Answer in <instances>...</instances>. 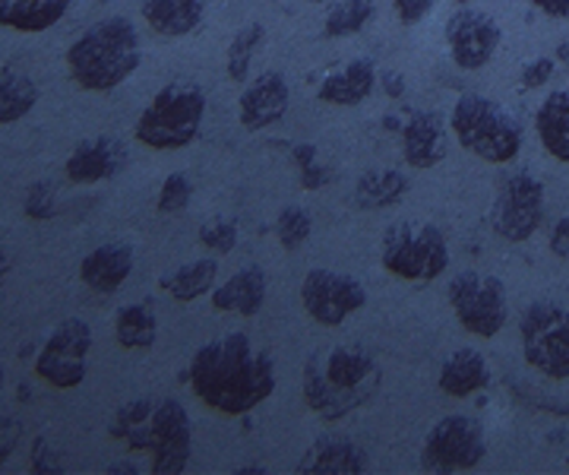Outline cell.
<instances>
[{"label": "cell", "instance_id": "cell-1", "mask_svg": "<svg viewBox=\"0 0 569 475\" xmlns=\"http://www.w3.org/2000/svg\"><path fill=\"white\" fill-rule=\"evenodd\" d=\"M190 387L216 413H253L276 393V358L257 349L247 333H224L193 352Z\"/></svg>", "mask_w": 569, "mask_h": 475}, {"label": "cell", "instance_id": "cell-2", "mask_svg": "<svg viewBox=\"0 0 569 475\" xmlns=\"http://www.w3.org/2000/svg\"><path fill=\"white\" fill-rule=\"evenodd\" d=\"M383 384L380 362L355 346L313 352L305 365V403L323 422H339L367 406Z\"/></svg>", "mask_w": 569, "mask_h": 475}, {"label": "cell", "instance_id": "cell-3", "mask_svg": "<svg viewBox=\"0 0 569 475\" xmlns=\"http://www.w3.org/2000/svg\"><path fill=\"white\" fill-rule=\"evenodd\" d=\"M142 63L140 32L127 17H108L67 48V73L86 92H111Z\"/></svg>", "mask_w": 569, "mask_h": 475}, {"label": "cell", "instance_id": "cell-4", "mask_svg": "<svg viewBox=\"0 0 569 475\" xmlns=\"http://www.w3.org/2000/svg\"><path fill=\"white\" fill-rule=\"evenodd\" d=\"M449 127L466 152L485 159L490 166H507L522 149L519 121L503 105L493 102L488 96H478V92H468L456 102L452 115H449Z\"/></svg>", "mask_w": 569, "mask_h": 475}, {"label": "cell", "instance_id": "cell-5", "mask_svg": "<svg viewBox=\"0 0 569 475\" xmlns=\"http://www.w3.org/2000/svg\"><path fill=\"white\" fill-rule=\"evenodd\" d=\"M206 118V92L200 83L178 80L162 86L156 99L146 105V111L137 121V140L149 149L171 152L183 149L200 137Z\"/></svg>", "mask_w": 569, "mask_h": 475}, {"label": "cell", "instance_id": "cell-6", "mask_svg": "<svg viewBox=\"0 0 569 475\" xmlns=\"http://www.w3.org/2000/svg\"><path fill=\"white\" fill-rule=\"evenodd\" d=\"M383 267L408 283H433L449 267L447 235L433 222H392L383 235Z\"/></svg>", "mask_w": 569, "mask_h": 475}, {"label": "cell", "instance_id": "cell-7", "mask_svg": "<svg viewBox=\"0 0 569 475\" xmlns=\"http://www.w3.org/2000/svg\"><path fill=\"white\" fill-rule=\"evenodd\" d=\"M522 355L550 380H569V308L557 301H531L519 317Z\"/></svg>", "mask_w": 569, "mask_h": 475}, {"label": "cell", "instance_id": "cell-8", "mask_svg": "<svg viewBox=\"0 0 569 475\" xmlns=\"http://www.w3.org/2000/svg\"><path fill=\"white\" fill-rule=\"evenodd\" d=\"M488 456L485 425L475 415H447L440 418L425 437L421 447V469L425 473L449 475L478 469Z\"/></svg>", "mask_w": 569, "mask_h": 475}, {"label": "cell", "instance_id": "cell-9", "mask_svg": "<svg viewBox=\"0 0 569 475\" xmlns=\"http://www.w3.org/2000/svg\"><path fill=\"white\" fill-rule=\"evenodd\" d=\"M449 305L456 310L459 324L481 339H493L509 320V295L503 279L475 269L459 273L449 283Z\"/></svg>", "mask_w": 569, "mask_h": 475}, {"label": "cell", "instance_id": "cell-10", "mask_svg": "<svg viewBox=\"0 0 569 475\" xmlns=\"http://www.w3.org/2000/svg\"><path fill=\"white\" fill-rule=\"evenodd\" d=\"M89 349H92L89 324L82 317H67L44 339L39 358H36V374L54 390H73L86 380Z\"/></svg>", "mask_w": 569, "mask_h": 475}, {"label": "cell", "instance_id": "cell-11", "mask_svg": "<svg viewBox=\"0 0 569 475\" xmlns=\"http://www.w3.org/2000/svg\"><path fill=\"white\" fill-rule=\"evenodd\" d=\"M541 222H545V185L529 171L509 175L493 197V231L503 241L522 245L538 231Z\"/></svg>", "mask_w": 569, "mask_h": 475}, {"label": "cell", "instance_id": "cell-12", "mask_svg": "<svg viewBox=\"0 0 569 475\" xmlns=\"http://www.w3.org/2000/svg\"><path fill=\"white\" fill-rule=\"evenodd\" d=\"M301 305L307 317L320 327H342L351 314L367 305V289L361 279L336 269H310L301 283Z\"/></svg>", "mask_w": 569, "mask_h": 475}, {"label": "cell", "instance_id": "cell-13", "mask_svg": "<svg viewBox=\"0 0 569 475\" xmlns=\"http://www.w3.org/2000/svg\"><path fill=\"white\" fill-rule=\"evenodd\" d=\"M146 451L152 454V473L156 475H181L187 469V463L193 456V425L178 399L156 403Z\"/></svg>", "mask_w": 569, "mask_h": 475}, {"label": "cell", "instance_id": "cell-14", "mask_svg": "<svg viewBox=\"0 0 569 475\" xmlns=\"http://www.w3.org/2000/svg\"><path fill=\"white\" fill-rule=\"evenodd\" d=\"M503 42V29L493 22V17L462 7L447 20V44L456 67L462 70H481Z\"/></svg>", "mask_w": 569, "mask_h": 475}, {"label": "cell", "instance_id": "cell-15", "mask_svg": "<svg viewBox=\"0 0 569 475\" xmlns=\"http://www.w3.org/2000/svg\"><path fill=\"white\" fill-rule=\"evenodd\" d=\"M291 105V89L279 70H266L253 83L244 86L238 99V121L244 130H263L282 121L284 111Z\"/></svg>", "mask_w": 569, "mask_h": 475}, {"label": "cell", "instance_id": "cell-16", "mask_svg": "<svg viewBox=\"0 0 569 475\" xmlns=\"http://www.w3.org/2000/svg\"><path fill=\"white\" fill-rule=\"evenodd\" d=\"M367 469H370V456L348 434L317 437L295 466V473L301 475H361Z\"/></svg>", "mask_w": 569, "mask_h": 475}, {"label": "cell", "instance_id": "cell-17", "mask_svg": "<svg viewBox=\"0 0 569 475\" xmlns=\"http://www.w3.org/2000/svg\"><path fill=\"white\" fill-rule=\"evenodd\" d=\"M127 162V149L121 140L114 137H92V140H82L77 149L70 152L63 175L70 185H99L114 178Z\"/></svg>", "mask_w": 569, "mask_h": 475}, {"label": "cell", "instance_id": "cell-18", "mask_svg": "<svg viewBox=\"0 0 569 475\" xmlns=\"http://www.w3.org/2000/svg\"><path fill=\"white\" fill-rule=\"evenodd\" d=\"M447 118L440 111H415L402 127V156L411 168H437L447 159Z\"/></svg>", "mask_w": 569, "mask_h": 475}, {"label": "cell", "instance_id": "cell-19", "mask_svg": "<svg viewBox=\"0 0 569 475\" xmlns=\"http://www.w3.org/2000/svg\"><path fill=\"white\" fill-rule=\"evenodd\" d=\"M377 63L370 58H355L346 67L326 73L323 83L317 89V99L326 105H342V108H355V105L367 102L377 89Z\"/></svg>", "mask_w": 569, "mask_h": 475}, {"label": "cell", "instance_id": "cell-20", "mask_svg": "<svg viewBox=\"0 0 569 475\" xmlns=\"http://www.w3.org/2000/svg\"><path fill=\"white\" fill-rule=\"evenodd\" d=\"M130 273H133V248L127 241H108L102 248L89 250L80 264L82 283L102 295L121 289Z\"/></svg>", "mask_w": 569, "mask_h": 475}, {"label": "cell", "instance_id": "cell-21", "mask_svg": "<svg viewBox=\"0 0 569 475\" xmlns=\"http://www.w3.org/2000/svg\"><path fill=\"white\" fill-rule=\"evenodd\" d=\"M266 273L263 267L250 264L241 267L234 276H228L222 286L212 289V308L228 310V314H241V317H253L260 314L266 305Z\"/></svg>", "mask_w": 569, "mask_h": 475}, {"label": "cell", "instance_id": "cell-22", "mask_svg": "<svg viewBox=\"0 0 569 475\" xmlns=\"http://www.w3.org/2000/svg\"><path fill=\"white\" fill-rule=\"evenodd\" d=\"M206 0H142V20L162 39H183L203 26Z\"/></svg>", "mask_w": 569, "mask_h": 475}, {"label": "cell", "instance_id": "cell-23", "mask_svg": "<svg viewBox=\"0 0 569 475\" xmlns=\"http://www.w3.org/2000/svg\"><path fill=\"white\" fill-rule=\"evenodd\" d=\"M73 0H0V26L36 36L63 20Z\"/></svg>", "mask_w": 569, "mask_h": 475}, {"label": "cell", "instance_id": "cell-24", "mask_svg": "<svg viewBox=\"0 0 569 475\" xmlns=\"http://www.w3.org/2000/svg\"><path fill=\"white\" fill-rule=\"evenodd\" d=\"M440 390L447 396H456V399H466V396H475L481 393L490 384V368L488 358L481 352L475 349H459L449 355L440 368Z\"/></svg>", "mask_w": 569, "mask_h": 475}, {"label": "cell", "instance_id": "cell-25", "mask_svg": "<svg viewBox=\"0 0 569 475\" xmlns=\"http://www.w3.org/2000/svg\"><path fill=\"white\" fill-rule=\"evenodd\" d=\"M535 130L557 162H569V92H550L535 115Z\"/></svg>", "mask_w": 569, "mask_h": 475}, {"label": "cell", "instance_id": "cell-26", "mask_svg": "<svg viewBox=\"0 0 569 475\" xmlns=\"http://www.w3.org/2000/svg\"><path fill=\"white\" fill-rule=\"evenodd\" d=\"M219 286V260L212 257H200V260H190L174 273L162 276V289L174 298V301H197L203 295H212V289Z\"/></svg>", "mask_w": 569, "mask_h": 475}, {"label": "cell", "instance_id": "cell-27", "mask_svg": "<svg viewBox=\"0 0 569 475\" xmlns=\"http://www.w3.org/2000/svg\"><path fill=\"white\" fill-rule=\"evenodd\" d=\"M39 105V86L29 73L0 63V125H17Z\"/></svg>", "mask_w": 569, "mask_h": 475}, {"label": "cell", "instance_id": "cell-28", "mask_svg": "<svg viewBox=\"0 0 569 475\" xmlns=\"http://www.w3.org/2000/svg\"><path fill=\"white\" fill-rule=\"evenodd\" d=\"M114 336L123 349H152L156 346V336H159V317L149 301H133V305H123L114 317Z\"/></svg>", "mask_w": 569, "mask_h": 475}, {"label": "cell", "instance_id": "cell-29", "mask_svg": "<svg viewBox=\"0 0 569 475\" xmlns=\"http://www.w3.org/2000/svg\"><path fill=\"white\" fill-rule=\"evenodd\" d=\"M408 194V178L396 168H373L358 181L355 204L361 209H387L396 207Z\"/></svg>", "mask_w": 569, "mask_h": 475}, {"label": "cell", "instance_id": "cell-30", "mask_svg": "<svg viewBox=\"0 0 569 475\" xmlns=\"http://www.w3.org/2000/svg\"><path fill=\"white\" fill-rule=\"evenodd\" d=\"M377 3L373 0H339L332 3V10L326 13L323 32L329 39H346V36H358L367 22L373 20Z\"/></svg>", "mask_w": 569, "mask_h": 475}, {"label": "cell", "instance_id": "cell-31", "mask_svg": "<svg viewBox=\"0 0 569 475\" xmlns=\"http://www.w3.org/2000/svg\"><path fill=\"white\" fill-rule=\"evenodd\" d=\"M152 409H156V403H149V399H133V403H127V406H121L118 415H114L111 434H114L118 441H127V444L137 447V451H146V444H149Z\"/></svg>", "mask_w": 569, "mask_h": 475}, {"label": "cell", "instance_id": "cell-32", "mask_svg": "<svg viewBox=\"0 0 569 475\" xmlns=\"http://www.w3.org/2000/svg\"><path fill=\"white\" fill-rule=\"evenodd\" d=\"M266 39L263 22H250L244 29H238V36L228 44V77L234 83H247V73H250V63H253V51L257 44Z\"/></svg>", "mask_w": 569, "mask_h": 475}, {"label": "cell", "instance_id": "cell-33", "mask_svg": "<svg viewBox=\"0 0 569 475\" xmlns=\"http://www.w3.org/2000/svg\"><path fill=\"white\" fill-rule=\"evenodd\" d=\"M310 216H307V209L301 207H284L279 216H276V235H279V241H282L284 250H298L305 248L307 238H310Z\"/></svg>", "mask_w": 569, "mask_h": 475}, {"label": "cell", "instance_id": "cell-34", "mask_svg": "<svg viewBox=\"0 0 569 475\" xmlns=\"http://www.w3.org/2000/svg\"><path fill=\"white\" fill-rule=\"evenodd\" d=\"M22 209H26V216L36 219V222L54 219V216H58V187H54V181H32L29 190H26Z\"/></svg>", "mask_w": 569, "mask_h": 475}, {"label": "cell", "instance_id": "cell-35", "mask_svg": "<svg viewBox=\"0 0 569 475\" xmlns=\"http://www.w3.org/2000/svg\"><path fill=\"white\" fill-rule=\"evenodd\" d=\"M190 200H193V185H190V178H187L183 171L168 175L162 181V190H159V212H164V216H178V212H183V209L190 207Z\"/></svg>", "mask_w": 569, "mask_h": 475}, {"label": "cell", "instance_id": "cell-36", "mask_svg": "<svg viewBox=\"0 0 569 475\" xmlns=\"http://www.w3.org/2000/svg\"><path fill=\"white\" fill-rule=\"evenodd\" d=\"M200 241L212 254H231V250L238 248V226L228 222V219H209L200 228Z\"/></svg>", "mask_w": 569, "mask_h": 475}, {"label": "cell", "instance_id": "cell-37", "mask_svg": "<svg viewBox=\"0 0 569 475\" xmlns=\"http://www.w3.org/2000/svg\"><path fill=\"white\" fill-rule=\"evenodd\" d=\"M295 168H298V175H301V185L307 190H317V187L326 185V168L317 162V146L313 144H301L295 146Z\"/></svg>", "mask_w": 569, "mask_h": 475}, {"label": "cell", "instance_id": "cell-38", "mask_svg": "<svg viewBox=\"0 0 569 475\" xmlns=\"http://www.w3.org/2000/svg\"><path fill=\"white\" fill-rule=\"evenodd\" d=\"M32 473H44V475H58L63 473L61 456L51 451V444L44 441V434H39L32 441Z\"/></svg>", "mask_w": 569, "mask_h": 475}, {"label": "cell", "instance_id": "cell-39", "mask_svg": "<svg viewBox=\"0 0 569 475\" xmlns=\"http://www.w3.org/2000/svg\"><path fill=\"white\" fill-rule=\"evenodd\" d=\"M22 437V422L13 415H0V466L17 454Z\"/></svg>", "mask_w": 569, "mask_h": 475}, {"label": "cell", "instance_id": "cell-40", "mask_svg": "<svg viewBox=\"0 0 569 475\" xmlns=\"http://www.w3.org/2000/svg\"><path fill=\"white\" fill-rule=\"evenodd\" d=\"M392 7H396V17H399V22H406V26H418V22H425L427 17L433 13L437 0H392Z\"/></svg>", "mask_w": 569, "mask_h": 475}, {"label": "cell", "instance_id": "cell-41", "mask_svg": "<svg viewBox=\"0 0 569 475\" xmlns=\"http://www.w3.org/2000/svg\"><path fill=\"white\" fill-rule=\"evenodd\" d=\"M550 77H553V61L550 58H535V61L522 67V86H529V89L550 83Z\"/></svg>", "mask_w": 569, "mask_h": 475}, {"label": "cell", "instance_id": "cell-42", "mask_svg": "<svg viewBox=\"0 0 569 475\" xmlns=\"http://www.w3.org/2000/svg\"><path fill=\"white\" fill-rule=\"evenodd\" d=\"M550 250H553L560 260H567L569 264V216H563V219L553 226V235H550Z\"/></svg>", "mask_w": 569, "mask_h": 475}, {"label": "cell", "instance_id": "cell-43", "mask_svg": "<svg viewBox=\"0 0 569 475\" xmlns=\"http://www.w3.org/2000/svg\"><path fill=\"white\" fill-rule=\"evenodd\" d=\"M531 3L553 20H567L569 17V0H531Z\"/></svg>", "mask_w": 569, "mask_h": 475}, {"label": "cell", "instance_id": "cell-44", "mask_svg": "<svg viewBox=\"0 0 569 475\" xmlns=\"http://www.w3.org/2000/svg\"><path fill=\"white\" fill-rule=\"evenodd\" d=\"M380 80H383L387 96H392V99H399V96L406 92V77H402V73H392V70H389V73H383Z\"/></svg>", "mask_w": 569, "mask_h": 475}, {"label": "cell", "instance_id": "cell-45", "mask_svg": "<svg viewBox=\"0 0 569 475\" xmlns=\"http://www.w3.org/2000/svg\"><path fill=\"white\" fill-rule=\"evenodd\" d=\"M7 273H10V257H7V248L0 245V286H3V279H7Z\"/></svg>", "mask_w": 569, "mask_h": 475}, {"label": "cell", "instance_id": "cell-46", "mask_svg": "<svg viewBox=\"0 0 569 475\" xmlns=\"http://www.w3.org/2000/svg\"><path fill=\"white\" fill-rule=\"evenodd\" d=\"M104 473H140V469H137V466H127V463H114V466H108V469H104Z\"/></svg>", "mask_w": 569, "mask_h": 475}, {"label": "cell", "instance_id": "cell-47", "mask_svg": "<svg viewBox=\"0 0 569 475\" xmlns=\"http://www.w3.org/2000/svg\"><path fill=\"white\" fill-rule=\"evenodd\" d=\"M263 466H244V469H238V475H263Z\"/></svg>", "mask_w": 569, "mask_h": 475}, {"label": "cell", "instance_id": "cell-48", "mask_svg": "<svg viewBox=\"0 0 569 475\" xmlns=\"http://www.w3.org/2000/svg\"><path fill=\"white\" fill-rule=\"evenodd\" d=\"M0 390H3V355H0Z\"/></svg>", "mask_w": 569, "mask_h": 475}, {"label": "cell", "instance_id": "cell-49", "mask_svg": "<svg viewBox=\"0 0 569 475\" xmlns=\"http://www.w3.org/2000/svg\"><path fill=\"white\" fill-rule=\"evenodd\" d=\"M456 3H475V0H456Z\"/></svg>", "mask_w": 569, "mask_h": 475}]
</instances>
